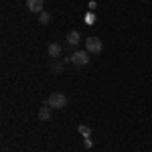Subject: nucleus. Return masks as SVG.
Masks as SVG:
<instances>
[{
  "instance_id": "obj_9",
  "label": "nucleus",
  "mask_w": 152,
  "mask_h": 152,
  "mask_svg": "<svg viewBox=\"0 0 152 152\" xmlns=\"http://www.w3.org/2000/svg\"><path fill=\"white\" fill-rule=\"evenodd\" d=\"M79 132H81L83 136H89V128H85V126H81V128H79Z\"/></svg>"
},
{
  "instance_id": "obj_3",
  "label": "nucleus",
  "mask_w": 152,
  "mask_h": 152,
  "mask_svg": "<svg viewBox=\"0 0 152 152\" xmlns=\"http://www.w3.org/2000/svg\"><path fill=\"white\" fill-rule=\"evenodd\" d=\"M71 63L77 65V67H85L89 63V53L87 51H75L73 57H71Z\"/></svg>"
},
{
  "instance_id": "obj_2",
  "label": "nucleus",
  "mask_w": 152,
  "mask_h": 152,
  "mask_svg": "<svg viewBox=\"0 0 152 152\" xmlns=\"http://www.w3.org/2000/svg\"><path fill=\"white\" fill-rule=\"evenodd\" d=\"M102 49H104V45H102V39H97V37H89V39L85 41V51H87V53H94V55H97V53H102Z\"/></svg>"
},
{
  "instance_id": "obj_4",
  "label": "nucleus",
  "mask_w": 152,
  "mask_h": 152,
  "mask_svg": "<svg viewBox=\"0 0 152 152\" xmlns=\"http://www.w3.org/2000/svg\"><path fill=\"white\" fill-rule=\"evenodd\" d=\"M26 8H28V12H43V8H45V2L43 0H26Z\"/></svg>"
},
{
  "instance_id": "obj_6",
  "label": "nucleus",
  "mask_w": 152,
  "mask_h": 152,
  "mask_svg": "<svg viewBox=\"0 0 152 152\" xmlns=\"http://www.w3.org/2000/svg\"><path fill=\"white\" fill-rule=\"evenodd\" d=\"M79 41H81V35H79L77 31H71L69 35H67V45H71V47L79 45Z\"/></svg>"
},
{
  "instance_id": "obj_5",
  "label": "nucleus",
  "mask_w": 152,
  "mask_h": 152,
  "mask_svg": "<svg viewBox=\"0 0 152 152\" xmlns=\"http://www.w3.org/2000/svg\"><path fill=\"white\" fill-rule=\"evenodd\" d=\"M51 110H53V107H51V105H43V107H41V110H39V120H41V122H47V120H51Z\"/></svg>"
},
{
  "instance_id": "obj_8",
  "label": "nucleus",
  "mask_w": 152,
  "mask_h": 152,
  "mask_svg": "<svg viewBox=\"0 0 152 152\" xmlns=\"http://www.w3.org/2000/svg\"><path fill=\"white\" fill-rule=\"evenodd\" d=\"M39 20L43 24H47L49 20H51V14H49V12H41V14H39Z\"/></svg>"
},
{
  "instance_id": "obj_10",
  "label": "nucleus",
  "mask_w": 152,
  "mask_h": 152,
  "mask_svg": "<svg viewBox=\"0 0 152 152\" xmlns=\"http://www.w3.org/2000/svg\"><path fill=\"white\" fill-rule=\"evenodd\" d=\"M53 71H57V73H59V71H63V65H55V67H53Z\"/></svg>"
},
{
  "instance_id": "obj_1",
  "label": "nucleus",
  "mask_w": 152,
  "mask_h": 152,
  "mask_svg": "<svg viewBox=\"0 0 152 152\" xmlns=\"http://www.w3.org/2000/svg\"><path fill=\"white\" fill-rule=\"evenodd\" d=\"M47 104L51 105L53 110H63V107L67 105V95H65V94H61V91H55V94H51V95H49Z\"/></svg>"
},
{
  "instance_id": "obj_7",
  "label": "nucleus",
  "mask_w": 152,
  "mask_h": 152,
  "mask_svg": "<svg viewBox=\"0 0 152 152\" xmlns=\"http://www.w3.org/2000/svg\"><path fill=\"white\" fill-rule=\"evenodd\" d=\"M47 53H49V57H59L61 55V45L59 43H49V49H47Z\"/></svg>"
}]
</instances>
